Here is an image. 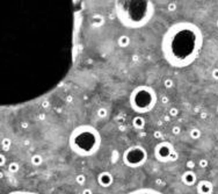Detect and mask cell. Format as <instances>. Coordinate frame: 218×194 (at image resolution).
Here are the masks:
<instances>
[{
  "label": "cell",
  "instance_id": "obj_1",
  "mask_svg": "<svg viewBox=\"0 0 218 194\" xmlns=\"http://www.w3.org/2000/svg\"><path fill=\"white\" fill-rule=\"evenodd\" d=\"M203 36L200 28L190 22L173 25L163 38L165 59L174 68L190 65L200 53Z\"/></svg>",
  "mask_w": 218,
  "mask_h": 194
},
{
  "label": "cell",
  "instance_id": "obj_2",
  "mask_svg": "<svg viewBox=\"0 0 218 194\" xmlns=\"http://www.w3.org/2000/svg\"><path fill=\"white\" fill-rule=\"evenodd\" d=\"M101 144L100 134L91 126L77 127L70 136V147L79 156H92L97 152Z\"/></svg>",
  "mask_w": 218,
  "mask_h": 194
},
{
  "label": "cell",
  "instance_id": "obj_3",
  "mask_svg": "<svg viewBox=\"0 0 218 194\" xmlns=\"http://www.w3.org/2000/svg\"><path fill=\"white\" fill-rule=\"evenodd\" d=\"M131 108L138 113L144 114L150 112L157 104V94L154 89L145 85L136 87L130 94L129 98Z\"/></svg>",
  "mask_w": 218,
  "mask_h": 194
},
{
  "label": "cell",
  "instance_id": "obj_4",
  "mask_svg": "<svg viewBox=\"0 0 218 194\" xmlns=\"http://www.w3.org/2000/svg\"><path fill=\"white\" fill-rule=\"evenodd\" d=\"M148 159V152L140 145H133L124 151L123 162L129 168H139Z\"/></svg>",
  "mask_w": 218,
  "mask_h": 194
},
{
  "label": "cell",
  "instance_id": "obj_5",
  "mask_svg": "<svg viewBox=\"0 0 218 194\" xmlns=\"http://www.w3.org/2000/svg\"><path fill=\"white\" fill-rule=\"evenodd\" d=\"M174 147L168 142H160L154 148V157L157 160L164 163V162H171V158L174 153Z\"/></svg>",
  "mask_w": 218,
  "mask_h": 194
},
{
  "label": "cell",
  "instance_id": "obj_6",
  "mask_svg": "<svg viewBox=\"0 0 218 194\" xmlns=\"http://www.w3.org/2000/svg\"><path fill=\"white\" fill-rule=\"evenodd\" d=\"M113 181H114L113 174L109 173V172H107V171L101 172L97 176V183H99V185L102 186V187H109V186L113 184Z\"/></svg>",
  "mask_w": 218,
  "mask_h": 194
},
{
  "label": "cell",
  "instance_id": "obj_7",
  "mask_svg": "<svg viewBox=\"0 0 218 194\" xmlns=\"http://www.w3.org/2000/svg\"><path fill=\"white\" fill-rule=\"evenodd\" d=\"M196 189L199 194H212L214 193V185L208 180H201L197 184Z\"/></svg>",
  "mask_w": 218,
  "mask_h": 194
},
{
  "label": "cell",
  "instance_id": "obj_8",
  "mask_svg": "<svg viewBox=\"0 0 218 194\" xmlns=\"http://www.w3.org/2000/svg\"><path fill=\"white\" fill-rule=\"evenodd\" d=\"M182 183L184 185L187 186H193L195 183H196V179H197V176L196 173L192 171V170H187L184 171V173L182 174Z\"/></svg>",
  "mask_w": 218,
  "mask_h": 194
},
{
  "label": "cell",
  "instance_id": "obj_9",
  "mask_svg": "<svg viewBox=\"0 0 218 194\" xmlns=\"http://www.w3.org/2000/svg\"><path fill=\"white\" fill-rule=\"evenodd\" d=\"M132 124H133V127L136 128V129H143L144 127H145V120H144V117L143 116H136L133 120H132Z\"/></svg>",
  "mask_w": 218,
  "mask_h": 194
},
{
  "label": "cell",
  "instance_id": "obj_10",
  "mask_svg": "<svg viewBox=\"0 0 218 194\" xmlns=\"http://www.w3.org/2000/svg\"><path fill=\"white\" fill-rule=\"evenodd\" d=\"M129 44H130V38H129V36H127V35L120 36V38H118V45H120V47L127 48Z\"/></svg>",
  "mask_w": 218,
  "mask_h": 194
},
{
  "label": "cell",
  "instance_id": "obj_11",
  "mask_svg": "<svg viewBox=\"0 0 218 194\" xmlns=\"http://www.w3.org/2000/svg\"><path fill=\"white\" fill-rule=\"evenodd\" d=\"M128 194H163L157 191H153V189H139V191H133L131 193Z\"/></svg>",
  "mask_w": 218,
  "mask_h": 194
},
{
  "label": "cell",
  "instance_id": "obj_12",
  "mask_svg": "<svg viewBox=\"0 0 218 194\" xmlns=\"http://www.w3.org/2000/svg\"><path fill=\"white\" fill-rule=\"evenodd\" d=\"M190 136H192L194 140L200 138L201 137V130L200 129H197V128H194L192 132H190Z\"/></svg>",
  "mask_w": 218,
  "mask_h": 194
},
{
  "label": "cell",
  "instance_id": "obj_13",
  "mask_svg": "<svg viewBox=\"0 0 218 194\" xmlns=\"http://www.w3.org/2000/svg\"><path fill=\"white\" fill-rule=\"evenodd\" d=\"M31 162L34 165H40V164H42V157L40 155H36L31 158Z\"/></svg>",
  "mask_w": 218,
  "mask_h": 194
},
{
  "label": "cell",
  "instance_id": "obj_14",
  "mask_svg": "<svg viewBox=\"0 0 218 194\" xmlns=\"http://www.w3.org/2000/svg\"><path fill=\"white\" fill-rule=\"evenodd\" d=\"M76 181L78 183L79 185H82L86 181V177L84 176V174H78V176L76 177Z\"/></svg>",
  "mask_w": 218,
  "mask_h": 194
},
{
  "label": "cell",
  "instance_id": "obj_15",
  "mask_svg": "<svg viewBox=\"0 0 218 194\" xmlns=\"http://www.w3.org/2000/svg\"><path fill=\"white\" fill-rule=\"evenodd\" d=\"M8 170L10 171V172H16V171L19 170V164L18 163H14V162H13V163H10V164L8 165Z\"/></svg>",
  "mask_w": 218,
  "mask_h": 194
},
{
  "label": "cell",
  "instance_id": "obj_16",
  "mask_svg": "<svg viewBox=\"0 0 218 194\" xmlns=\"http://www.w3.org/2000/svg\"><path fill=\"white\" fill-rule=\"evenodd\" d=\"M186 168H187V170H194V168H195V162L194 160H188L187 163H186Z\"/></svg>",
  "mask_w": 218,
  "mask_h": 194
},
{
  "label": "cell",
  "instance_id": "obj_17",
  "mask_svg": "<svg viewBox=\"0 0 218 194\" xmlns=\"http://www.w3.org/2000/svg\"><path fill=\"white\" fill-rule=\"evenodd\" d=\"M208 164H209V163H208V160H207V159H201L200 160V166L201 168H207V166H208Z\"/></svg>",
  "mask_w": 218,
  "mask_h": 194
},
{
  "label": "cell",
  "instance_id": "obj_18",
  "mask_svg": "<svg viewBox=\"0 0 218 194\" xmlns=\"http://www.w3.org/2000/svg\"><path fill=\"white\" fill-rule=\"evenodd\" d=\"M106 115H107V111H106L105 108H101V109H99V116H101V117H105Z\"/></svg>",
  "mask_w": 218,
  "mask_h": 194
},
{
  "label": "cell",
  "instance_id": "obj_19",
  "mask_svg": "<svg viewBox=\"0 0 218 194\" xmlns=\"http://www.w3.org/2000/svg\"><path fill=\"white\" fill-rule=\"evenodd\" d=\"M8 194H37V193H33V192H23V191H15V192H12V193Z\"/></svg>",
  "mask_w": 218,
  "mask_h": 194
},
{
  "label": "cell",
  "instance_id": "obj_20",
  "mask_svg": "<svg viewBox=\"0 0 218 194\" xmlns=\"http://www.w3.org/2000/svg\"><path fill=\"white\" fill-rule=\"evenodd\" d=\"M212 77H214V79L218 80V69H215L212 71Z\"/></svg>",
  "mask_w": 218,
  "mask_h": 194
},
{
  "label": "cell",
  "instance_id": "obj_21",
  "mask_svg": "<svg viewBox=\"0 0 218 194\" xmlns=\"http://www.w3.org/2000/svg\"><path fill=\"white\" fill-rule=\"evenodd\" d=\"M172 85H173V81L171 79H167L165 81V86H167V87H172Z\"/></svg>",
  "mask_w": 218,
  "mask_h": 194
},
{
  "label": "cell",
  "instance_id": "obj_22",
  "mask_svg": "<svg viewBox=\"0 0 218 194\" xmlns=\"http://www.w3.org/2000/svg\"><path fill=\"white\" fill-rule=\"evenodd\" d=\"M169 114L172 115V116H175V115H178V109H176V108H172V109L169 111Z\"/></svg>",
  "mask_w": 218,
  "mask_h": 194
},
{
  "label": "cell",
  "instance_id": "obj_23",
  "mask_svg": "<svg viewBox=\"0 0 218 194\" xmlns=\"http://www.w3.org/2000/svg\"><path fill=\"white\" fill-rule=\"evenodd\" d=\"M82 194H92V191H91L89 188H85V189L82 191Z\"/></svg>",
  "mask_w": 218,
  "mask_h": 194
},
{
  "label": "cell",
  "instance_id": "obj_24",
  "mask_svg": "<svg viewBox=\"0 0 218 194\" xmlns=\"http://www.w3.org/2000/svg\"><path fill=\"white\" fill-rule=\"evenodd\" d=\"M173 132H174V134H179V132H180V128H179V127H174V128H173Z\"/></svg>",
  "mask_w": 218,
  "mask_h": 194
},
{
  "label": "cell",
  "instance_id": "obj_25",
  "mask_svg": "<svg viewBox=\"0 0 218 194\" xmlns=\"http://www.w3.org/2000/svg\"><path fill=\"white\" fill-rule=\"evenodd\" d=\"M154 137H160V134H159V132H157L156 134H154Z\"/></svg>",
  "mask_w": 218,
  "mask_h": 194
},
{
  "label": "cell",
  "instance_id": "obj_26",
  "mask_svg": "<svg viewBox=\"0 0 218 194\" xmlns=\"http://www.w3.org/2000/svg\"><path fill=\"white\" fill-rule=\"evenodd\" d=\"M173 8H175V5H173V4L169 5V9H173Z\"/></svg>",
  "mask_w": 218,
  "mask_h": 194
},
{
  "label": "cell",
  "instance_id": "obj_27",
  "mask_svg": "<svg viewBox=\"0 0 218 194\" xmlns=\"http://www.w3.org/2000/svg\"><path fill=\"white\" fill-rule=\"evenodd\" d=\"M217 27H218V20H217Z\"/></svg>",
  "mask_w": 218,
  "mask_h": 194
}]
</instances>
